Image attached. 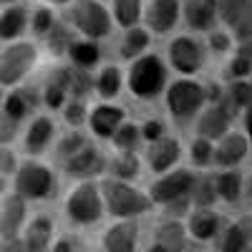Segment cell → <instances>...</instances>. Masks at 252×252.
<instances>
[{"instance_id": "32", "label": "cell", "mask_w": 252, "mask_h": 252, "mask_svg": "<svg viewBox=\"0 0 252 252\" xmlns=\"http://www.w3.org/2000/svg\"><path fill=\"white\" fill-rule=\"evenodd\" d=\"M250 242V217H242L224 227V232L220 237V252H245Z\"/></svg>"}, {"instance_id": "5", "label": "cell", "mask_w": 252, "mask_h": 252, "mask_svg": "<svg viewBox=\"0 0 252 252\" xmlns=\"http://www.w3.org/2000/svg\"><path fill=\"white\" fill-rule=\"evenodd\" d=\"M38 46L33 40H13L0 48V89H18L38 63Z\"/></svg>"}, {"instance_id": "40", "label": "cell", "mask_w": 252, "mask_h": 252, "mask_svg": "<svg viewBox=\"0 0 252 252\" xmlns=\"http://www.w3.org/2000/svg\"><path fill=\"white\" fill-rule=\"evenodd\" d=\"M89 94H94V78L89 76V71H78L68 66V98L86 101Z\"/></svg>"}, {"instance_id": "3", "label": "cell", "mask_w": 252, "mask_h": 252, "mask_svg": "<svg viewBox=\"0 0 252 252\" xmlns=\"http://www.w3.org/2000/svg\"><path fill=\"white\" fill-rule=\"evenodd\" d=\"M164 106L177 124H187L197 119V114L207 106L204 101V83L197 78H177L169 81L164 89Z\"/></svg>"}, {"instance_id": "9", "label": "cell", "mask_w": 252, "mask_h": 252, "mask_svg": "<svg viewBox=\"0 0 252 252\" xmlns=\"http://www.w3.org/2000/svg\"><path fill=\"white\" fill-rule=\"evenodd\" d=\"M194 179H197V174L192 169L177 166V169L157 177L149 187V192H146V197H149L152 204H161V207L172 204V202H179V199H189Z\"/></svg>"}, {"instance_id": "1", "label": "cell", "mask_w": 252, "mask_h": 252, "mask_svg": "<svg viewBox=\"0 0 252 252\" xmlns=\"http://www.w3.org/2000/svg\"><path fill=\"white\" fill-rule=\"evenodd\" d=\"M166 81H169V68L157 53H144L134 58L124 73V86L136 101L159 98L166 89Z\"/></svg>"}, {"instance_id": "18", "label": "cell", "mask_w": 252, "mask_h": 252, "mask_svg": "<svg viewBox=\"0 0 252 252\" xmlns=\"http://www.w3.org/2000/svg\"><path fill=\"white\" fill-rule=\"evenodd\" d=\"M40 103V96L33 91V89H10L3 101H0V114H5L8 119L23 124V119Z\"/></svg>"}, {"instance_id": "25", "label": "cell", "mask_w": 252, "mask_h": 252, "mask_svg": "<svg viewBox=\"0 0 252 252\" xmlns=\"http://www.w3.org/2000/svg\"><path fill=\"white\" fill-rule=\"evenodd\" d=\"M40 101L51 111H61V106L68 101V66H61L48 76L43 94H40Z\"/></svg>"}, {"instance_id": "7", "label": "cell", "mask_w": 252, "mask_h": 252, "mask_svg": "<svg viewBox=\"0 0 252 252\" xmlns=\"http://www.w3.org/2000/svg\"><path fill=\"white\" fill-rule=\"evenodd\" d=\"M63 212L73 224H94L103 217V202L98 192V182L96 179H83L78 182L71 192L66 194L63 202Z\"/></svg>"}, {"instance_id": "23", "label": "cell", "mask_w": 252, "mask_h": 252, "mask_svg": "<svg viewBox=\"0 0 252 252\" xmlns=\"http://www.w3.org/2000/svg\"><path fill=\"white\" fill-rule=\"evenodd\" d=\"M136 222H116L103 235V252H136Z\"/></svg>"}, {"instance_id": "43", "label": "cell", "mask_w": 252, "mask_h": 252, "mask_svg": "<svg viewBox=\"0 0 252 252\" xmlns=\"http://www.w3.org/2000/svg\"><path fill=\"white\" fill-rule=\"evenodd\" d=\"M91 139L83 134V131H68L66 136H61V141H58V146H56V154H58V161H63V159H68V157H73L78 149H83Z\"/></svg>"}, {"instance_id": "37", "label": "cell", "mask_w": 252, "mask_h": 252, "mask_svg": "<svg viewBox=\"0 0 252 252\" xmlns=\"http://www.w3.org/2000/svg\"><path fill=\"white\" fill-rule=\"evenodd\" d=\"M215 202H217V192H215L212 174L197 177L192 192H189V204H194V207H212Z\"/></svg>"}, {"instance_id": "45", "label": "cell", "mask_w": 252, "mask_h": 252, "mask_svg": "<svg viewBox=\"0 0 252 252\" xmlns=\"http://www.w3.org/2000/svg\"><path fill=\"white\" fill-rule=\"evenodd\" d=\"M139 134H141V144H152L166 134V124L161 119H146L144 124H139Z\"/></svg>"}, {"instance_id": "31", "label": "cell", "mask_w": 252, "mask_h": 252, "mask_svg": "<svg viewBox=\"0 0 252 252\" xmlns=\"http://www.w3.org/2000/svg\"><path fill=\"white\" fill-rule=\"evenodd\" d=\"M217 5V23L232 31L242 20H250V8L252 0H215Z\"/></svg>"}, {"instance_id": "50", "label": "cell", "mask_w": 252, "mask_h": 252, "mask_svg": "<svg viewBox=\"0 0 252 252\" xmlns=\"http://www.w3.org/2000/svg\"><path fill=\"white\" fill-rule=\"evenodd\" d=\"M73 0H43V5L48 8H63V5H71Z\"/></svg>"}, {"instance_id": "38", "label": "cell", "mask_w": 252, "mask_h": 252, "mask_svg": "<svg viewBox=\"0 0 252 252\" xmlns=\"http://www.w3.org/2000/svg\"><path fill=\"white\" fill-rule=\"evenodd\" d=\"M61 116L71 126V131H78L81 126H86V116H89V103L81 98H68L61 106Z\"/></svg>"}, {"instance_id": "47", "label": "cell", "mask_w": 252, "mask_h": 252, "mask_svg": "<svg viewBox=\"0 0 252 252\" xmlns=\"http://www.w3.org/2000/svg\"><path fill=\"white\" fill-rule=\"evenodd\" d=\"M18 169V157L10 146H0V177H10Z\"/></svg>"}, {"instance_id": "10", "label": "cell", "mask_w": 252, "mask_h": 252, "mask_svg": "<svg viewBox=\"0 0 252 252\" xmlns=\"http://www.w3.org/2000/svg\"><path fill=\"white\" fill-rule=\"evenodd\" d=\"M240 111H235L232 106L227 103V98H222L220 103H207V106L197 114V124H194V131L199 139L207 141H220L227 131H232V121Z\"/></svg>"}, {"instance_id": "27", "label": "cell", "mask_w": 252, "mask_h": 252, "mask_svg": "<svg viewBox=\"0 0 252 252\" xmlns=\"http://www.w3.org/2000/svg\"><path fill=\"white\" fill-rule=\"evenodd\" d=\"M103 172H109V177L119 182H134L141 174V157L136 152H116L106 159Z\"/></svg>"}, {"instance_id": "22", "label": "cell", "mask_w": 252, "mask_h": 252, "mask_svg": "<svg viewBox=\"0 0 252 252\" xmlns=\"http://www.w3.org/2000/svg\"><path fill=\"white\" fill-rule=\"evenodd\" d=\"M26 224V199L18 194H8L0 209V235L3 240H18V232Z\"/></svg>"}, {"instance_id": "39", "label": "cell", "mask_w": 252, "mask_h": 252, "mask_svg": "<svg viewBox=\"0 0 252 252\" xmlns=\"http://www.w3.org/2000/svg\"><path fill=\"white\" fill-rule=\"evenodd\" d=\"M73 35H71V28L63 26V23H56L48 33H46V48L53 53V56H66L68 46L73 43Z\"/></svg>"}, {"instance_id": "53", "label": "cell", "mask_w": 252, "mask_h": 252, "mask_svg": "<svg viewBox=\"0 0 252 252\" xmlns=\"http://www.w3.org/2000/svg\"><path fill=\"white\" fill-rule=\"evenodd\" d=\"M13 3H18V0H0V5H13Z\"/></svg>"}, {"instance_id": "19", "label": "cell", "mask_w": 252, "mask_h": 252, "mask_svg": "<svg viewBox=\"0 0 252 252\" xmlns=\"http://www.w3.org/2000/svg\"><path fill=\"white\" fill-rule=\"evenodd\" d=\"M222 222H224L222 215L215 212L212 207H194L192 212H189V217H187V227L184 229H189V235H192L194 240L207 242V240H212L220 232Z\"/></svg>"}, {"instance_id": "48", "label": "cell", "mask_w": 252, "mask_h": 252, "mask_svg": "<svg viewBox=\"0 0 252 252\" xmlns=\"http://www.w3.org/2000/svg\"><path fill=\"white\" fill-rule=\"evenodd\" d=\"M0 252H23V242L20 240H5L0 245Z\"/></svg>"}, {"instance_id": "8", "label": "cell", "mask_w": 252, "mask_h": 252, "mask_svg": "<svg viewBox=\"0 0 252 252\" xmlns=\"http://www.w3.org/2000/svg\"><path fill=\"white\" fill-rule=\"evenodd\" d=\"M13 187L20 199H46L53 194L56 187V174L48 164L38 161V159H28L20 161L18 169L13 174Z\"/></svg>"}, {"instance_id": "35", "label": "cell", "mask_w": 252, "mask_h": 252, "mask_svg": "<svg viewBox=\"0 0 252 252\" xmlns=\"http://www.w3.org/2000/svg\"><path fill=\"white\" fill-rule=\"evenodd\" d=\"M114 144V149L116 152H136L139 146H141V134H139V124L129 121L126 119L119 129L114 131V136L109 139Z\"/></svg>"}, {"instance_id": "24", "label": "cell", "mask_w": 252, "mask_h": 252, "mask_svg": "<svg viewBox=\"0 0 252 252\" xmlns=\"http://www.w3.org/2000/svg\"><path fill=\"white\" fill-rule=\"evenodd\" d=\"M124 91V71L116 63H106L101 66L98 73L94 76V94L101 101H111Z\"/></svg>"}, {"instance_id": "36", "label": "cell", "mask_w": 252, "mask_h": 252, "mask_svg": "<svg viewBox=\"0 0 252 252\" xmlns=\"http://www.w3.org/2000/svg\"><path fill=\"white\" fill-rule=\"evenodd\" d=\"M224 98L235 111H242V109L252 106V83H250V78L224 83Z\"/></svg>"}, {"instance_id": "13", "label": "cell", "mask_w": 252, "mask_h": 252, "mask_svg": "<svg viewBox=\"0 0 252 252\" xmlns=\"http://www.w3.org/2000/svg\"><path fill=\"white\" fill-rule=\"evenodd\" d=\"M61 166H63V172H66L68 177H73V179H78V182H83V179H96V177L103 174V169H106V157L101 154V149H98L94 141H89V144L83 146V149H78L73 157L63 159Z\"/></svg>"}, {"instance_id": "26", "label": "cell", "mask_w": 252, "mask_h": 252, "mask_svg": "<svg viewBox=\"0 0 252 252\" xmlns=\"http://www.w3.org/2000/svg\"><path fill=\"white\" fill-rule=\"evenodd\" d=\"M53 237V220L46 215L33 217L26 227V240H23V252H48Z\"/></svg>"}, {"instance_id": "14", "label": "cell", "mask_w": 252, "mask_h": 252, "mask_svg": "<svg viewBox=\"0 0 252 252\" xmlns=\"http://www.w3.org/2000/svg\"><path fill=\"white\" fill-rule=\"evenodd\" d=\"M250 154V136L242 131H227L220 141H215L212 152V164H217L220 169H237Z\"/></svg>"}, {"instance_id": "30", "label": "cell", "mask_w": 252, "mask_h": 252, "mask_svg": "<svg viewBox=\"0 0 252 252\" xmlns=\"http://www.w3.org/2000/svg\"><path fill=\"white\" fill-rule=\"evenodd\" d=\"M141 13H144V0H111V23L119 28H134L141 26Z\"/></svg>"}, {"instance_id": "12", "label": "cell", "mask_w": 252, "mask_h": 252, "mask_svg": "<svg viewBox=\"0 0 252 252\" xmlns=\"http://www.w3.org/2000/svg\"><path fill=\"white\" fill-rule=\"evenodd\" d=\"M182 157H184L182 139L179 136H172V134H164L161 139L146 144V154H144L149 172L157 174V177L177 169V164L182 161Z\"/></svg>"}, {"instance_id": "54", "label": "cell", "mask_w": 252, "mask_h": 252, "mask_svg": "<svg viewBox=\"0 0 252 252\" xmlns=\"http://www.w3.org/2000/svg\"><path fill=\"white\" fill-rule=\"evenodd\" d=\"M0 101H3V96H0Z\"/></svg>"}, {"instance_id": "16", "label": "cell", "mask_w": 252, "mask_h": 252, "mask_svg": "<svg viewBox=\"0 0 252 252\" xmlns=\"http://www.w3.org/2000/svg\"><path fill=\"white\" fill-rule=\"evenodd\" d=\"M56 139V121L53 116L48 114H38L31 119L28 124V129L23 134V149L28 157H40V154H46L48 152V146L53 144Z\"/></svg>"}, {"instance_id": "42", "label": "cell", "mask_w": 252, "mask_h": 252, "mask_svg": "<svg viewBox=\"0 0 252 252\" xmlns=\"http://www.w3.org/2000/svg\"><path fill=\"white\" fill-rule=\"evenodd\" d=\"M212 152H215L212 141L194 136L192 144H189V161H192V166H197V169H207V166H212Z\"/></svg>"}, {"instance_id": "21", "label": "cell", "mask_w": 252, "mask_h": 252, "mask_svg": "<svg viewBox=\"0 0 252 252\" xmlns=\"http://www.w3.org/2000/svg\"><path fill=\"white\" fill-rule=\"evenodd\" d=\"M28 18H31L28 5H23V3L5 5L0 10V40H3V43L18 40L28 28Z\"/></svg>"}, {"instance_id": "52", "label": "cell", "mask_w": 252, "mask_h": 252, "mask_svg": "<svg viewBox=\"0 0 252 252\" xmlns=\"http://www.w3.org/2000/svg\"><path fill=\"white\" fill-rule=\"evenodd\" d=\"M3 192H5V179L0 177V194H3Z\"/></svg>"}, {"instance_id": "41", "label": "cell", "mask_w": 252, "mask_h": 252, "mask_svg": "<svg viewBox=\"0 0 252 252\" xmlns=\"http://www.w3.org/2000/svg\"><path fill=\"white\" fill-rule=\"evenodd\" d=\"M56 23H58L56 13H53V8H48V5H38V8L31 13V18H28V28H31L33 35H38V38H46V33H48Z\"/></svg>"}, {"instance_id": "6", "label": "cell", "mask_w": 252, "mask_h": 252, "mask_svg": "<svg viewBox=\"0 0 252 252\" xmlns=\"http://www.w3.org/2000/svg\"><path fill=\"white\" fill-rule=\"evenodd\" d=\"M166 68L179 73V78H194L207 66V46L194 33H182L166 46Z\"/></svg>"}, {"instance_id": "20", "label": "cell", "mask_w": 252, "mask_h": 252, "mask_svg": "<svg viewBox=\"0 0 252 252\" xmlns=\"http://www.w3.org/2000/svg\"><path fill=\"white\" fill-rule=\"evenodd\" d=\"M212 179H215L217 199H222L227 204H237V202H242L245 194H250V184H245V174L240 169H222Z\"/></svg>"}, {"instance_id": "33", "label": "cell", "mask_w": 252, "mask_h": 252, "mask_svg": "<svg viewBox=\"0 0 252 252\" xmlns=\"http://www.w3.org/2000/svg\"><path fill=\"white\" fill-rule=\"evenodd\" d=\"M157 245L166 252H187V229L177 220H166L157 229Z\"/></svg>"}, {"instance_id": "29", "label": "cell", "mask_w": 252, "mask_h": 252, "mask_svg": "<svg viewBox=\"0 0 252 252\" xmlns=\"http://www.w3.org/2000/svg\"><path fill=\"white\" fill-rule=\"evenodd\" d=\"M68 61H71V68H78V71H91L96 63L101 61V46L94 43V40H73L66 51Z\"/></svg>"}, {"instance_id": "34", "label": "cell", "mask_w": 252, "mask_h": 252, "mask_svg": "<svg viewBox=\"0 0 252 252\" xmlns=\"http://www.w3.org/2000/svg\"><path fill=\"white\" fill-rule=\"evenodd\" d=\"M250 71H252V51H250V43H240V46H235L232 58H229L227 66H224V81L250 78Z\"/></svg>"}, {"instance_id": "51", "label": "cell", "mask_w": 252, "mask_h": 252, "mask_svg": "<svg viewBox=\"0 0 252 252\" xmlns=\"http://www.w3.org/2000/svg\"><path fill=\"white\" fill-rule=\"evenodd\" d=\"M149 252H166V250H164V247H159V245H154V247H152Z\"/></svg>"}, {"instance_id": "4", "label": "cell", "mask_w": 252, "mask_h": 252, "mask_svg": "<svg viewBox=\"0 0 252 252\" xmlns=\"http://www.w3.org/2000/svg\"><path fill=\"white\" fill-rule=\"evenodd\" d=\"M68 28H73L83 40H98L109 38L114 31L109 8L101 0H73L68 5Z\"/></svg>"}, {"instance_id": "49", "label": "cell", "mask_w": 252, "mask_h": 252, "mask_svg": "<svg viewBox=\"0 0 252 252\" xmlns=\"http://www.w3.org/2000/svg\"><path fill=\"white\" fill-rule=\"evenodd\" d=\"M53 252H73V250H71V240H61V242H56Z\"/></svg>"}, {"instance_id": "15", "label": "cell", "mask_w": 252, "mask_h": 252, "mask_svg": "<svg viewBox=\"0 0 252 252\" xmlns=\"http://www.w3.org/2000/svg\"><path fill=\"white\" fill-rule=\"evenodd\" d=\"M124 121H126L124 106L111 103V101H103V103H98V106L89 109V116H86V124H89L91 134L101 141H109Z\"/></svg>"}, {"instance_id": "55", "label": "cell", "mask_w": 252, "mask_h": 252, "mask_svg": "<svg viewBox=\"0 0 252 252\" xmlns=\"http://www.w3.org/2000/svg\"><path fill=\"white\" fill-rule=\"evenodd\" d=\"M245 252H250V250H245Z\"/></svg>"}, {"instance_id": "2", "label": "cell", "mask_w": 252, "mask_h": 252, "mask_svg": "<svg viewBox=\"0 0 252 252\" xmlns=\"http://www.w3.org/2000/svg\"><path fill=\"white\" fill-rule=\"evenodd\" d=\"M98 192H101V202H103V212H109L111 217H119V220L141 217L154 207L144 189L134 187L131 182H119L111 177H103V179H98Z\"/></svg>"}, {"instance_id": "11", "label": "cell", "mask_w": 252, "mask_h": 252, "mask_svg": "<svg viewBox=\"0 0 252 252\" xmlns=\"http://www.w3.org/2000/svg\"><path fill=\"white\" fill-rule=\"evenodd\" d=\"M141 23L149 35H169L182 23V0H149L144 3Z\"/></svg>"}, {"instance_id": "28", "label": "cell", "mask_w": 252, "mask_h": 252, "mask_svg": "<svg viewBox=\"0 0 252 252\" xmlns=\"http://www.w3.org/2000/svg\"><path fill=\"white\" fill-rule=\"evenodd\" d=\"M152 46V35L144 26H134V28H126L121 40H119V58L121 61H134L139 56H144Z\"/></svg>"}, {"instance_id": "44", "label": "cell", "mask_w": 252, "mask_h": 252, "mask_svg": "<svg viewBox=\"0 0 252 252\" xmlns=\"http://www.w3.org/2000/svg\"><path fill=\"white\" fill-rule=\"evenodd\" d=\"M204 46H207V51H215V53L224 56V53L235 51V40H232V35H229L227 31H209Z\"/></svg>"}, {"instance_id": "17", "label": "cell", "mask_w": 252, "mask_h": 252, "mask_svg": "<svg viewBox=\"0 0 252 252\" xmlns=\"http://www.w3.org/2000/svg\"><path fill=\"white\" fill-rule=\"evenodd\" d=\"M182 20L194 35L215 31V26H217L215 0H187V3H182Z\"/></svg>"}, {"instance_id": "46", "label": "cell", "mask_w": 252, "mask_h": 252, "mask_svg": "<svg viewBox=\"0 0 252 252\" xmlns=\"http://www.w3.org/2000/svg\"><path fill=\"white\" fill-rule=\"evenodd\" d=\"M20 134V124L8 119L5 114H0V146H10Z\"/></svg>"}]
</instances>
